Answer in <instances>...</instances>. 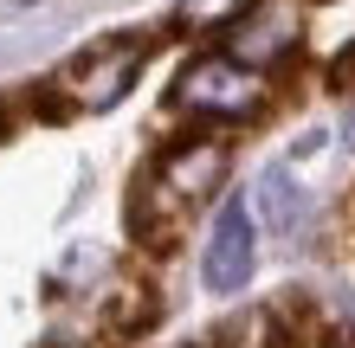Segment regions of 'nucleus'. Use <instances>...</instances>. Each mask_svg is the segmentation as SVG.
<instances>
[{
  "label": "nucleus",
  "instance_id": "nucleus-1",
  "mask_svg": "<svg viewBox=\"0 0 355 348\" xmlns=\"http://www.w3.org/2000/svg\"><path fill=\"white\" fill-rule=\"evenodd\" d=\"M175 97L187 110H207V116H245V110H259V97H265V77L259 71H245L233 65V58H194V65L181 71V84Z\"/></svg>",
  "mask_w": 355,
  "mask_h": 348
},
{
  "label": "nucleus",
  "instance_id": "nucleus-2",
  "mask_svg": "<svg viewBox=\"0 0 355 348\" xmlns=\"http://www.w3.org/2000/svg\"><path fill=\"white\" fill-rule=\"evenodd\" d=\"M142 58H149V52H142V46H130V39H123V46H97V52L71 58V65L58 71V91H65L78 110H110L116 97L136 84Z\"/></svg>",
  "mask_w": 355,
  "mask_h": 348
},
{
  "label": "nucleus",
  "instance_id": "nucleus-3",
  "mask_svg": "<svg viewBox=\"0 0 355 348\" xmlns=\"http://www.w3.org/2000/svg\"><path fill=\"white\" fill-rule=\"evenodd\" d=\"M304 39V7L297 0H259V7H245L233 19V65L259 71V65H278V58Z\"/></svg>",
  "mask_w": 355,
  "mask_h": 348
},
{
  "label": "nucleus",
  "instance_id": "nucleus-4",
  "mask_svg": "<svg viewBox=\"0 0 355 348\" xmlns=\"http://www.w3.org/2000/svg\"><path fill=\"white\" fill-rule=\"evenodd\" d=\"M226 181V149L220 142H181L155 161L149 174V200H168V207H194Z\"/></svg>",
  "mask_w": 355,
  "mask_h": 348
},
{
  "label": "nucleus",
  "instance_id": "nucleus-5",
  "mask_svg": "<svg viewBox=\"0 0 355 348\" xmlns=\"http://www.w3.org/2000/svg\"><path fill=\"white\" fill-rule=\"evenodd\" d=\"M200 277H207V291H220V297H233L245 277H252V213L239 207H220L214 219V232H207V258H200Z\"/></svg>",
  "mask_w": 355,
  "mask_h": 348
},
{
  "label": "nucleus",
  "instance_id": "nucleus-6",
  "mask_svg": "<svg viewBox=\"0 0 355 348\" xmlns=\"http://www.w3.org/2000/svg\"><path fill=\"white\" fill-rule=\"evenodd\" d=\"M245 13V0H181L175 19L187 33H214V26H233V19Z\"/></svg>",
  "mask_w": 355,
  "mask_h": 348
},
{
  "label": "nucleus",
  "instance_id": "nucleus-7",
  "mask_svg": "<svg viewBox=\"0 0 355 348\" xmlns=\"http://www.w3.org/2000/svg\"><path fill=\"white\" fill-rule=\"evenodd\" d=\"M259 194H265V213L278 219V226H291V219H304V194H297V181H291L284 168H271Z\"/></svg>",
  "mask_w": 355,
  "mask_h": 348
},
{
  "label": "nucleus",
  "instance_id": "nucleus-8",
  "mask_svg": "<svg viewBox=\"0 0 355 348\" xmlns=\"http://www.w3.org/2000/svg\"><path fill=\"white\" fill-rule=\"evenodd\" d=\"M220 348H284V342L271 329V316H245V322H233V329L220 336Z\"/></svg>",
  "mask_w": 355,
  "mask_h": 348
},
{
  "label": "nucleus",
  "instance_id": "nucleus-9",
  "mask_svg": "<svg viewBox=\"0 0 355 348\" xmlns=\"http://www.w3.org/2000/svg\"><path fill=\"white\" fill-rule=\"evenodd\" d=\"M336 91H355V46L336 58Z\"/></svg>",
  "mask_w": 355,
  "mask_h": 348
}]
</instances>
